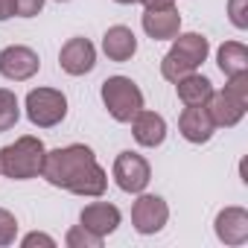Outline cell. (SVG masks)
I'll return each instance as SVG.
<instances>
[{"instance_id": "11", "label": "cell", "mask_w": 248, "mask_h": 248, "mask_svg": "<svg viewBox=\"0 0 248 248\" xmlns=\"http://www.w3.org/2000/svg\"><path fill=\"white\" fill-rule=\"evenodd\" d=\"M213 129L216 126H213V120H210L204 105H187L178 117V132L190 143H207L213 138Z\"/></svg>"}, {"instance_id": "12", "label": "cell", "mask_w": 248, "mask_h": 248, "mask_svg": "<svg viewBox=\"0 0 248 248\" xmlns=\"http://www.w3.org/2000/svg\"><path fill=\"white\" fill-rule=\"evenodd\" d=\"M216 236L225 245H242L248 242V210L242 207H225L216 216Z\"/></svg>"}, {"instance_id": "19", "label": "cell", "mask_w": 248, "mask_h": 248, "mask_svg": "<svg viewBox=\"0 0 248 248\" xmlns=\"http://www.w3.org/2000/svg\"><path fill=\"white\" fill-rule=\"evenodd\" d=\"M21 117V105H18V96L6 88H0V132H9Z\"/></svg>"}, {"instance_id": "8", "label": "cell", "mask_w": 248, "mask_h": 248, "mask_svg": "<svg viewBox=\"0 0 248 248\" xmlns=\"http://www.w3.org/2000/svg\"><path fill=\"white\" fill-rule=\"evenodd\" d=\"M170 219V207L161 196H146L140 193L138 202L132 204V222L138 228V233H158Z\"/></svg>"}, {"instance_id": "25", "label": "cell", "mask_w": 248, "mask_h": 248, "mask_svg": "<svg viewBox=\"0 0 248 248\" xmlns=\"http://www.w3.org/2000/svg\"><path fill=\"white\" fill-rule=\"evenodd\" d=\"M21 245H24V248H35V245H47V248H56V239H53V236H47V233H38V231H35V233H27Z\"/></svg>"}, {"instance_id": "29", "label": "cell", "mask_w": 248, "mask_h": 248, "mask_svg": "<svg viewBox=\"0 0 248 248\" xmlns=\"http://www.w3.org/2000/svg\"><path fill=\"white\" fill-rule=\"evenodd\" d=\"M59 3H64V0H59Z\"/></svg>"}, {"instance_id": "1", "label": "cell", "mask_w": 248, "mask_h": 248, "mask_svg": "<svg viewBox=\"0 0 248 248\" xmlns=\"http://www.w3.org/2000/svg\"><path fill=\"white\" fill-rule=\"evenodd\" d=\"M41 175L53 187H62V190L76 193V196H88V199H99L108 187L105 170L96 164L93 149L85 143H73V146L47 152Z\"/></svg>"}, {"instance_id": "16", "label": "cell", "mask_w": 248, "mask_h": 248, "mask_svg": "<svg viewBox=\"0 0 248 248\" xmlns=\"http://www.w3.org/2000/svg\"><path fill=\"white\" fill-rule=\"evenodd\" d=\"M102 50L111 62H129L138 53V38L129 27H111L102 35Z\"/></svg>"}, {"instance_id": "5", "label": "cell", "mask_w": 248, "mask_h": 248, "mask_svg": "<svg viewBox=\"0 0 248 248\" xmlns=\"http://www.w3.org/2000/svg\"><path fill=\"white\" fill-rule=\"evenodd\" d=\"M27 117L38 129H53L67 117V96L56 88H35L27 93Z\"/></svg>"}, {"instance_id": "9", "label": "cell", "mask_w": 248, "mask_h": 248, "mask_svg": "<svg viewBox=\"0 0 248 248\" xmlns=\"http://www.w3.org/2000/svg\"><path fill=\"white\" fill-rule=\"evenodd\" d=\"M59 64L70 76H85L96 64V50H93V44L88 38H70L59 53Z\"/></svg>"}, {"instance_id": "21", "label": "cell", "mask_w": 248, "mask_h": 248, "mask_svg": "<svg viewBox=\"0 0 248 248\" xmlns=\"http://www.w3.org/2000/svg\"><path fill=\"white\" fill-rule=\"evenodd\" d=\"M225 93L233 96L239 105H248V70H245V73H236V76H228Z\"/></svg>"}, {"instance_id": "18", "label": "cell", "mask_w": 248, "mask_h": 248, "mask_svg": "<svg viewBox=\"0 0 248 248\" xmlns=\"http://www.w3.org/2000/svg\"><path fill=\"white\" fill-rule=\"evenodd\" d=\"M216 59H219V70L225 76H236V73H245L248 70V50L239 41H225L219 47Z\"/></svg>"}, {"instance_id": "24", "label": "cell", "mask_w": 248, "mask_h": 248, "mask_svg": "<svg viewBox=\"0 0 248 248\" xmlns=\"http://www.w3.org/2000/svg\"><path fill=\"white\" fill-rule=\"evenodd\" d=\"M44 9V0H15V15L18 18H35Z\"/></svg>"}, {"instance_id": "17", "label": "cell", "mask_w": 248, "mask_h": 248, "mask_svg": "<svg viewBox=\"0 0 248 248\" xmlns=\"http://www.w3.org/2000/svg\"><path fill=\"white\" fill-rule=\"evenodd\" d=\"M175 91H178V99L184 105H204L207 96L213 93V85H210L207 76H202V73L193 70V73H187V76H181L175 82Z\"/></svg>"}, {"instance_id": "23", "label": "cell", "mask_w": 248, "mask_h": 248, "mask_svg": "<svg viewBox=\"0 0 248 248\" xmlns=\"http://www.w3.org/2000/svg\"><path fill=\"white\" fill-rule=\"evenodd\" d=\"M228 15L236 30H248V0H228Z\"/></svg>"}, {"instance_id": "27", "label": "cell", "mask_w": 248, "mask_h": 248, "mask_svg": "<svg viewBox=\"0 0 248 248\" xmlns=\"http://www.w3.org/2000/svg\"><path fill=\"white\" fill-rule=\"evenodd\" d=\"M146 9H158V6H172V0H140Z\"/></svg>"}, {"instance_id": "2", "label": "cell", "mask_w": 248, "mask_h": 248, "mask_svg": "<svg viewBox=\"0 0 248 248\" xmlns=\"http://www.w3.org/2000/svg\"><path fill=\"white\" fill-rule=\"evenodd\" d=\"M44 155H47L44 143L38 138H32V135H24L15 143L0 149V172L6 178H15V181L35 178V175H41Z\"/></svg>"}, {"instance_id": "7", "label": "cell", "mask_w": 248, "mask_h": 248, "mask_svg": "<svg viewBox=\"0 0 248 248\" xmlns=\"http://www.w3.org/2000/svg\"><path fill=\"white\" fill-rule=\"evenodd\" d=\"M38 67H41V59H38V53L30 50V47L12 44V47H6L3 53H0V73H3L6 79H12V82H27V79H32V76L38 73Z\"/></svg>"}, {"instance_id": "22", "label": "cell", "mask_w": 248, "mask_h": 248, "mask_svg": "<svg viewBox=\"0 0 248 248\" xmlns=\"http://www.w3.org/2000/svg\"><path fill=\"white\" fill-rule=\"evenodd\" d=\"M18 236V219L0 207V245H12Z\"/></svg>"}, {"instance_id": "10", "label": "cell", "mask_w": 248, "mask_h": 248, "mask_svg": "<svg viewBox=\"0 0 248 248\" xmlns=\"http://www.w3.org/2000/svg\"><path fill=\"white\" fill-rule=\"evenodd\" d=\"M143 32L152 41H172L181 32V15L175 6H158L143 12Z\"/></svg>"}, {"instance_id": "28", "label": "cell", "mask_w": 248, "mask_h": 248, "mask_svg": "<svg viewBox=\"0 0 248 248\" xmlns=\"http://www.w3.org/2000/svg\"><path fill=\"white\" fill-rule=\"evenodd\" d=\"M114 3H123V6H129V3H138V0H114Z\"/></svg>"}, {"instance_id": "6", "label": "cell", "mask_w": 248, "mask_h": 248, "mask_svg": "<svg viewBox=\"0 0 248 248\" xmlns=\"http://www.w3.org/2000/svg\"><path fill=\"white\" fill-rule=\"evenodd\" d=\"M114 181L123 193H143L152 181V170L143 155L138 152H120L114 161Z\"/></svg>"}, {"instance_id": "20", "label": "cell", "mask_w": 248, "mask_h": 248, "mask_svg": "<svg viewBox=\"0 0 248 248\" xmlns=\"http://www.w3.org/2000/svg\"><path fill=\"white\" fill-rule=\"evenodd\" d=\"M64 242H67V248H99V245H102V236H96V233H91L88 228L76 225V228L67 231Z\"/></svg>"}, {"instance_id": "14", "label": "cell", "mask_w": 248, "mask_h": 248, "mask_svg": "<svg viewBox=\"0 0 248 248\" xmlns=\"http://www.w3.org/2000/svg\"><path fill=\"white\" fill-rule=\"evenodd\" d=\"M132 135H135V140H138L140 146L155 149V146H161L164 138H167V123H164V117L155 114V111H138L135 120H132Z\"/></svg>"}, {"instance_id": "3", "label": "cell", "mask_w": 248, "mask_h": 248, "mask_svg": "<svg viewBox=\"0 0 248 248\" xmlns=\"http://www.w3.org/2000/svg\"><path fill=\"white\" fill-rule=\"evenodd\" d=\"M207 38L199 35V32H184V35H175L172 38V50L164 56L161 62V76L167 82H178L181 76L193 73L204 59H207Z\"/></svg>"}, {"instance_id": "13", "label": "cell", "mask_w": 248, "mask_h": 248, "mask_svg": "<svg viewBox=\"0 0 248 248\" xmlns=\"http://www.w3.org/2000/svg\"><path fill=\"white\" fill-rule=\"evenodd\" d=\"M210 120H213V126L216 129H233L236 123L245 117V105H239L233 96H228L225 91H213L204 102Z\"/></svg>"}, {"instance_id": "15", "label": "cell", "mask_w": 248, "mask_h": 248, "mask_svg": "<svg viewBox=\"0 0 248 248\" xmlns=\"http://www.w3.org/2000/svg\"><path fill=\"white\" fill-rule=\"evenodd\" d=\"M79 222H82V228H88L91 233L108 236V233H114L117 225H120V210H117L114 204H108V202H93V204H88V207L82 210Z\"/></svg>"}, {"instance_id": "4", "label": "cell", "mask_w": 248, "mask_h": 248, "mask_svg": "<svg viewBox=\"0 0 248 248\" xmlns=\"http://www.w3.org/2000/svg\"><path fill=\"white\" fill-rule=\"evenodd\" d=\"M102 102L117 123H132L138 111H143V93L129 76H108L102 82Z\"/></svg>"}, {"instance_id": "26", "label": "cell", "mask_w": 248, "mask_h": 248, "mask_svg": "<svg viewBox=\"0 0 248 248\" xmlns=\"http://www.w3.org/2000/svg\"><path fill=\"white\" fill-rule=\"evenodd\" d=\"M15 15V0H0V21H9Z\"/></svg>"}]
</instances>
